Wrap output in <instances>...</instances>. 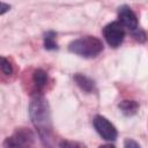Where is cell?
<instances>
[{
    "instance_id": "obj_1",
    "label": "cell",
    "mask_w": 148,
    "mask_h": 148,
    "mask_svg": "<svg viewBox=\"0 0 148 148\" xmlns=\"http://www.w3.org/2000/svg\"><path fill=\"white\" fill-rule=\"evenodd\" d=\"M29 116L42 140L45 141L50 139L52 131L50 108L47 101L40 94H35L31 97L29 104Z\"/></svg>"
},
{
    "instance_id": "obj_2",
    "label": "cell",
    "mask_w": 148,
    "mask_h": 148,
    "mask_svg": "<svg viewBox=\"0 0 148 148\" xmlns=\"http://www.w3.org/2000/svg\"><path fill=\"white\" fill-rule=\"evenodd\" d=\"M68 50L83 58H95L103 51V44L94 36H84L71 42Z\"/></svg>"
},
{
    "instance_id": "obj_3",
    "label": "cell",
    "mask_w": 148,
    "mask_h": 148,
    "mask_svg": "<svg viewBox=\"0 0 148 148\" xmlns=\"http://www.w3.org/2000/svg\"><path fill=\"white\" fill-rule=\"evenodd\" d=\"M103 36L111 47H118L125 37V30L120 22H111L103 28Z\"/></svg>"
},
{
    "instance_id": "obj_4",
    "label": "cell",
    "mask_w": 148,
    "mask_h": 148,
    "mask_svg": "<svg viewBox=\"0 0 148 148\" xmlns=\"http://www.w3.org/2000/svg\"><path fill=\"white\" fill-rule=\"evenodd\" d=\"M92 123H94V127L96 132L101 135L102 139H104L105 141H114L117 139L118 133H117L116 127L105 117L96 116Z\"/></svg>"
},
{
    "instance_id": "obj_5",
    "label": "cell",
    "mask_w": 148,
    "mask_h": 148,
    "mask_svg": "<svg viewBox=\"0 0 148 148\" xmlns=\"http://www.w3.org/2000/svg\"><path fill=\"white\" fill-rule=\"evenodd\" d=\"M34 142V134L27 128L17 130L10 138H7L3 146L5 147H25Z\"/></svg>"
},
{
    "instance_id": "obj_6",
    "label": "cell",
    "mask_w": 148,
    "mask_h": 148,
    "mask_svg": "<svg viewBox=\"0 0 148 148\" xmlns=\"http://www.w3.org/2000/svg\"><path fill=\"white\" fill-rule=\"evenodd\" d=\"M118 18H119V22L123 24V27L127 28L130 31L133 32L136 29H139L136 15L131 9V7H128L126 5L120 6L118 9Z\"/></svg>"
},
{
    "instance_id": "obj_7",
    "label": "cell",
    "mask_w": 148,
    "mask_h": 148,
    "mask_svg": "<svg viewBox=\"0 0 148 148\" xmlns=\"http://www.w3.org/2000/svg\"><path fill=\"white\" fill-rule=\"evenodd\" d=\"M74 81L76 82V84L84 91L87 92H91L94 90V81L91 79H89L88 76L83 75V74H76L74 75Z\"/></svg>"
},
{
    "instance_id": "obj_8",
    "label": "cell",
    "mask_w": 148,
    "mask_h": 148,
    "mask_svg": "<svg viewBox=\"0 0 148 148\" xmlns=\"http://www.w3.org/2000/svg\"><path fill=\"white\" fill-rule=\"evenodd\" d=\"M119 109L121 110V112L126 116H133L138 112L139 110V104L135 102V101H130V99H126V101H121L119 103Z\"/></svg>"
},
{
    "instance_id": "obj_9",
    "label": "cell",
    "mask_w": 148,
    "mask_h": 148,
    "mask_svg": "<svg viewBox=\"0 0 148 148\" xmlns=\"http://www.w3.org/2000/svg\"><path fill=\"white\" fill-rule=\"evenodd\" d=\"M32 79H34V82H35L36 87H37L38 89H42V88H44L45 84H46L47 75H46V73H45L43 69H37V71L34 72Z\"/></svg>"
},
{
    "instance_id": "obj_10",
    "label": "cell",
    "mask_w": 148,
    "mask_h": 148,
    "mask_svg": "<svg viewBox=\"0 0 148 148\" xmlns=\"http://www.w3.org/2000/svg\"><path fill=\"white\" fill-rule=\"evenodd\" d=\"M56 32L53 31H47L45 35H44V47L46 50H56L58 49V45H57V42H56Z\"/></svg>"
},
{
    "instance_id": "obj_11",
    "label": "cell",
    "mask_w": 148,
    "mask_h": 148,
    "mask_svg": "<svg viewBox=\"0 0 148 148\" xmlns=\"http://www.w3.org/2000/svg\"><path fill=\"white\" fill-rule=\"evenodd\" d=\"M1 71L6 75H12L13 74V66L10 65L9 60H7L5 57H1Z\"/></svg>"
},
{
    "instance_id": "obj_12",
    "label": "cell",
    "mask_w": 148,
    "mask_h": 148,
    "mask_svg": "<svg viewBox=\"0 0 148 148\" xmlns=\"http://www.w3.org/2000/svg\"><path fill=\"white\" fill-rule=\"evenodd\" d=\"M124 146L125 147H130V148H139L140 147V145L138 142L133 141V140H126L125 143H124Z\"/></svg>"
},
{
    "instance_id": "obj_13",
    "label": "cell",
    "mask_w": 148,
    "mask_h": 148,
    "mask_svg": "<svg viewBox=\"0 0 148 148\" xmlns=\"http://www.w3.org/2000/svg\"><path fill=\"white\" fill-rule=\"evenodd\" d=\"M9 8H10V6H9V5H7V3H5V2H1V10H0V14H1V15H3L6 12H8V10H9Z\"/></svg>"
}]
</instances>
